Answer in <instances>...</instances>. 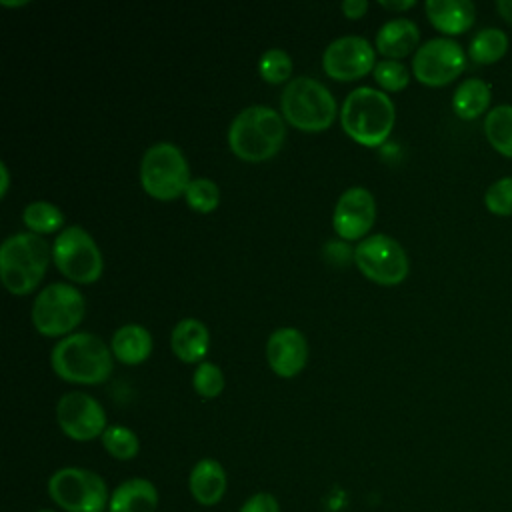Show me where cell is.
Returning a JSON list of instances; mask_svg holds the SVG:
<instances>
[{
  "mask_svg": "<svg viewBox=\"0 0 512 512\" xmlns=\"http://www.w3.org/2000/svg\"><path fill=\"white\" fill-rule=\"evenodd\" d=\"M286 140V120L266 104L242 108L228 126V144L232 152L246 162L272 158Z\"/></svg>",
  "mask_w": 512,
  "mask_h": 512,
  "instance_id": "cell-1",
  "label": "cell"
},
{
  "mask_svg": "<svg viewBox=\"0 0 512 512\" xmlns=\"http://www.w3.org/2000/svg\"><path fill=\"white\" fill-rule=\"evenodd\" d=\"M112 348L92 332H72L60 338L52 352V370L66 382L100 384L112 374Z\"/></svg>",
  "mask_w": 512,
  "mask_h": 512,
  "instance_id": "cell-2",
  "label": "cell"
},
{
  "mask_svg": "<svg viewBox=\"0 0 512 512\" xmlns=\"http://www.w3.org/2000/svg\"><path fill=\"white\" fill-rule=\"evenodd\" d=\"M396 108L392 98L374 86L352 88L340 106V124L344 132L364 146L382 144L392 132Z\"/></svg>",
  "mask_w": 512,
  "mask_h": 512,
  "instance_id": "cell-3",
  "label": "cell"
},
{
  "mask_svg": "<svg viewBox=\"0 0 512 512\" xmlns=\"http://www.w3.org/2000/svg\"><path fill=\"white\" fill-rule=\"evenodd\" d=\"M52 258V246L36 232H14L2 240L0 246V278L8 292H32Z\"/></svg>",
  "mask_w": 512,
  "mask_h": 512,
  "instance_id": "cell-4",
  "label": "cell"
},
{
  "mask_svg": "<svg viewBox=\"0 0 512 512\" xmlns=\"http://www.w3.org/2000/svg\"><path fill=\"white\" fill-rule=\"evenodd\" d=\"M280 110L298 130H326L336 118V98L326 84L312 76L290 78L280 96Z\"/></svg>",
  "mask_w": 512,
  "mask_h": 512,
  "instance_id": "cell-5",
  "label": "cell"
},
{
  "mask_svg": "<svg viewBox=\"0 0 512 512\" xmlns=\"http://www.w3.org/2000/svg\"><path fill=\"white\" fill-rule=\"evenodd\" d=\"M190 168L184 152L174 142L150 144L140 160V184L156 200H172L190 184Z\"/></svg>",
  "mask_w": 512,
  "mask_h": 512,
  "instance_id": "cell-6",
  "label": "cell"
},
{
  "mask_svg": "<svg viewBox=\"0 0 512 512\" xmlns=\"http://www.w3.org/2000/svg\"><path fill=\"white\" fill-rule=\"evenodd\" d=\"M48 496L64 512H108L104 478L88 468L64 466L48 478Z\"/></svg>",
  "mask_w": 512,
  "mask_h": 512,
  "instance_id": "cell-7",
  "label": "cell"
},
{
  "mask_svg": "<svg viewBox=\"0 0 512 512\" xmlns=\"http://www.w3.org/2000/svg\"><path fill=\"white\" fill-rule=\"evenodd\" d=\"M84 294L68 282L44 286L32 302V324L44 336H68L84 318Z\"/></svg>",
  "mask_w": 512,
  "mask_h": 512,
  "instance_id": "cell-8",
  "label": "cell"
},
{
  "mask_svg": "<svg viewBox=\"0 0 512 512\" xmlns=\"http://www.w3.org/2000/svg\"><path fill=\"white\" fill-rule=\"evenodd\" d=\"M52 260L58 270L80 284L100 278L104 260L92 234L80 224L64 226L52 242Z\"/></svg>",
  "mask_w": 512,
  "mask_h": 512,
  "instance_id": "cell-9",
  "label": "cell"
},
{
  "mask_svg": "<svg viewBox=\"0 0 512 512\" xmlns=\"http://www.w3.org/2000/svg\"><path fill=\"white\" fill-rule=\"evenodd\" d=\"M358 270L378 284H398L408 276L410 262L402 244L390 234H368L354 246Z\"/></svg>",
  "mask_w": 512,
  "mask_h": 512,
  "instance_id": "cell-10",
  "label": "cell"
},
{
  "mask_svg": "<svg viewBox=\"0 0 512 512\" xmlns=\"http://www.w3.org/2000/svg\"><path fill=\"white\" fill-rule=\"evenodd\" d=\"M466 68L462 46L448 38L436 36L420 44L412 56V72L426 86H444L456 80Z\"/></svg>",
  "mask_w": 512,
  "mask_h": 512,
  "instance_id": "cell-11",
  "label": "cell"
},
{
  "mask_svg": "<svg viewBox=\"0 0 512 512\" xmlns=\"http://www.w3.org/2000/svg\"><path fill=\"white\" fill-rule=\"evenodd\" d=\"M56 420L60 430L78 442L94 440L108 428L102 404L82 390H70L58 398Z\"/></svg>",
  "mask_w": 512,
  "mask_h": 512,
  "instance_id": "cell-12",
  "label": "cell"
},
{
  "mask_svg": "<svg viewBox=\"0 0 512 512\" xmlns=\"http://www.w3.org/2000/svg\"><path fill=\"white\" fill-rule=\"evenodd\" d=\"M376 64V48L366 36L342 34L328 42L322 52V68L340 82L368 74Z\"/></svg>",
  "mask_w": 512,
  "mask_h": 512,
  "instance_id": "cell-13",
  "label": "cell"
},
{
  "mask_svg": "<svg viewBox=\"0 0 512 512\" xmlns=\"http://www.w3.org/2000/svg\"><path fill=\"white\" fill-rule=\"evenodd\" d=\"M376 218V200L366 186L346 188L332 210V226L344 240H362Z\"/></svg>",
  "mask_w": 512,
  "mask_h": 512,
  "instance_id": "cell-14",
  "label": "cell"
},
{
  "mask_svg": "<svg viewBox=\"0 0 512 512\" xmlns=\"http://www.w3.org/2000/svg\"><path fill=\"white\" fill-rule=\"evenodd\" d=\"M266 360L278 376H296L308 360V342L304 332L294 326H280L272 330L266 340Z\"/></svg>",
  "mask_w": 512,
  "mask_h": 512,
  "instance_id": "cell-15",
  "label": "cell"
},
{
  "mask_svg": "<svg viewBox=\"0 0 512 512\" xmlns=\"http://www.w3.org/2000/svg\"><path fill=\"white\" fill-rule=\"evenodd\" d=\"M228 488L224 466L216 458H200L188 474V490L200 506H216Z\"/></svg>",
  "mask_w": 512,
  "mask_h": 512,
  "instance_id": "cell-16",
  "label": "cell"
},
{
  "mask_svg": "<svg viewBox=\"0 0 512 512\" xmlns=\"http://www.w3.org/2000/svg\"><path fill=\"white\" fill-rule=\"evenodd\" d=\"M418 40H420V30L418 24L410 18L404 16H396L386 20L374 38L376 50L384 56V58H402L406 54H410L414 48H418Z\"/></svg>",
  "mask_w": 512,
  "mask_h": 512,
  "instance_id": "cell-17",
  "label": "cell"
},
{
  "mask_svg": "<svg viewBox=\"0 0 512 512\" xmlns=\"http://www.w3.org/2000/svg\"><path fill=\"white\" fill-rule=\"evenodd\" d=\"M160 502L158 488L148 478H128L120 482L108 502V512H156Z\"/></svg>",
  "mask_w": 512,
  "mask_h": 512,
  "instance_id": "cell-18",
  "label": "cell"
},
{
  "mask_svg": "<svg viewBox=\"0 0 512 512\" xmlns=\"http://www.w3.org/2000/svg\"><path fill=\"white\" fill-rule=\"evenodd\" d=\"M424 10L432 26L448 36L466 32L476 16V8L470 0H426Z\"/></svg>",
  "mask_w": 512,
  "mask_h": 512,
  "instance_id": "cell-19",
  "label": "cell"
},
{
  "mask_svg": "<svg viewBox=\"0 0 512 512\" xmlns=\"http://www.w3.org/2000/svg\"><path fill=\"white\" fill-rule=\"evenodd\" d=\"M170 348L182 362H198L210 348L208 326L198 318H182L170 332Z\"/></svg>",
  "mask_w": 512,
  "mask_h": 512,
  "instance_id": "cell-20",
  "label": "cell"
},
{
  "mask_svg": "<svg viewBox=\"0 0 512 512\" xmlns=\"http://www.w3.org/2000/svg\"><path fill=\"white\" fill-rule=\"evenodd\" d=\"M112 354L124 364H140L152 352V336L148 328L136 322L122 324L114 330L110 340Z\"/></svg>",
  "mask_w": 512,
  "mask_h": 512,
  "instance_id": "cell-21",
  "label": "cell"
},
{
  "mask_svg": "<svg viewBox=\"0 0 512 512\" xmlns=\"http://www.w3.org/2000/svg\"><path fill=\"white\" fill-rule=\"evenodd\" d=\"M490 100H492L490 86L480 78H468L456 86L452 96V108L458 118L474 120L488 110Z\"/></svg>",
  "mask_w": 512,
  "mask_h": 512,
  "instance_id": "cell-22",
  "label": "cell"
},
{
  "mask_svg": "<svg viewBox=\"0 0 512 512\" xmlns=\"http://www.w3.org/2000/svg\"><path fill=\"white\" fill-rule=\"evenodd\" d=\"M484 134L490 146L506 156L512 158V106L502 104L488 112L484 120Z\"/></svg>",
  "mask_w": 512,
  "mask_h": 512,
  "instance_id": "cell-23",
  "label": "cell"
},
{
  "mask_svg": "<svg viewBox=\"0 0 512 512\" xmlns=\"http://www.w3.org/2000/svg\"><path fill=\"white\" fill-rule=\"evenodd\" d=\"M22 220L30 232L48 234L64 228V212L48 200H32L22 210Z\"/></svg>",
  "mask_w": 512,
  "mask_h": 512,
  "instance_id": "cell-24",
  "label": "cell"
},
{
  "mask_svg": "<svg viewBox=\"0 0 512 512\" xmlns=\"http://www.w3.org/2000/svg\"><path fill=\"white\" fill-rule=\"evenodd\" d=\"M508 52V36L500 28H484L472 40L468 56L476 64H494Z\"/></svg>",
  "mask_w": 512,
  "mask_h": 512,
  "instance_id": "cell-25",
  "label": "cell"
},
{
  "mask_svg": "<svg viewBox=\"0 0 512 512\" xmlns=\"http://www.w3.org/2000/svg\"><path fill=\"white\" fill-rule=\"evenodd\" d=\"M104 450L116 460H132L140 450L136 432L124 424H110L100 436Z\"/></svg>",
  "mask_w": 512,
  "mask_h": 512,
  "instance_id": "cell-26",
  "label": "cell"
},
{
  "mask_svg": "<svg viewBox=\"0 0 512 512\" xmlns=\"http://www.w3.org/2000/svg\"><path fill=\"white\" fill-rule=\"evenodd\" d=\"M186 204L196 212H212L220 202V188L212 178H192L184 190Z\"/></svg>",
  "mask_w": 512,
  "mask_h": 512,
  "instance_id": "cell-27",
  "label": "cell"
},
{
  "mask_svg": "<svg viewBox=\"0 0 512 512\" xmlns=\"http://www.w3.org/2000/svg\"><path fill=\"white\" fill-rule=\"evenodd\" d=\"M258 72L266 82H286L292 74V58L284 48H266L258 58Z\"/></svg>",
  "mask_w": 512,
  "mask_h": 512,
  "instance_id": "cell-28",
  "label": "cell"
},
{
  "mask_svg": "<svg viewBox=\"0 0 512 512\" xmlns=\"http://www.w3.org/2000/svg\"><path fill=\"white\" fill-rule=\"evenodd\" d=\"M192 386L202 398H216L224 390V374L220 366L210 360L198 362L192 372Z\"/></svg>",
  "mask_w": 512,
  "mask_h": 512,
  "instance_id": "cell-29",
  "label": "cell"
},
{
  "mask_svg": "<svg viewBox=\"0 0 512 512\" xmlns=\"http://www.w3.org/2000/svg\"><path fill=\"white\" fill-rule=\"evenodd\" d=\"M372 74H374L376 82L384 90H390V92L402 90L410 82V72H408L406 64H402L400 60H394V58L378 60L372 68Z\"/></svg>",
  "mask_w": 512,
  "mask_h": 512,
  "instance_id": "cell-30",
  "label": "cell"
},
{
  "mask_svg": "<svg viewBox=\"0 0 512 512\" xmlns=\"http://www.w3.org/2000/svg\"><path fill=\"white\" fill-rule=\"evenodd\" d=\"M484 206L496 216H512V176L500 178L486 188Z\"/></svg>",
  "mask_w": 512,
  "mask_h": 512,
  "instance_id": "cell-31",
  "label": "cell"
},
{
  "mask_svg": "<svg viewBox=\"0 0 512 512\" xmlns=\"http://www.w3.org/2000/svg\"><path fill=\"white\" fill-rule=\"evenodd\" d=\"M238 512H280V504L270 492H256L244 500Z\"/></svg>",
  "mask_w": 512,
  "mask_h": 512,
  "instance_id": "cell-32",
  "label": "cell"
},
{
  "mask_svg": "<svg viewBox=\"0 0 512 512\" xmlns=\"http://www.w3.org/2000/svg\"><path fill=\"white\" fill-rule=\"evenodd\" d=\"M340 8L348 18H360L368 10V2L366 0H344L340 4Z\"/></svg>",
  "mask_w": 512,
  "mask_h": 512,
  "instance_id": "cell-33",
  "label": "cell"
},
{
  "mask_svg": "<svg viewBox=\"0 0 512 512\" xmlns=\"http://www.w3.org/2000/svg\"><path fill=\"white\" fill-rule=\"evenodd\" d=\"M378 4L386 10H408L412 8L416 2L414 0H378Z\"/></svg>",
  "mask_w": 512,
  "mask_h": 512,
  "instance_id": "cell-34",
  "label": "cell"
},
{
  "mask_svg": "<svg viewBox=\"0 0 512 512\" xmlns=\"http://www.w3.org/2000/svg\"><path fill=\"white\" fill-rule=\"evenodd\" d=\"M496 8H498V14L512 26V0H498Z\"/></svg>",
  "mask_w": 512,
  "mask_h": 512,
  "instance_id": "cell-35",
  "label": "cell"
},
{
  "mask_svg": "<svg viewBox=\"0 0 512 512\" xmlns=\"http://www.w3.org/2000/svg\"><path fill=\"white\" fill-rule=\"evenodd\" d=\"M8 184H10V174H8V166L2 160L0 162V196H4L8 192Z\"/></svg>",
  "mask_w": 512,
  "mask_h": 512,
  "instance_id": "cell-36",
  "label": "cell"
},
{
  "mask_svg": "<svg viewBox=\"0 0 512 512\" xmlns=\"http://www.w3.org/2000/svg\"><path fill=\"white\" fill-rule=\"evenodd\" d=\"M4 6H22V4H28L26 0H16V2H12V0H0Z\"/></svg>",
  "mask_w": 512,
  "mask_h": 512,
  "instance_id": "cell-37",
  "label": "cell"
},
{
  "mask_svg": "<svg viewBox=\"0 0 512 512\" xmlns=\"http://www.w3.org/2000/svg\"><path fill=\"white\" fill-rule=\"evenodd\" d=\"M36 512H58V510H52V508H40V510H36Z\"/></svg>",
  "mask_w": 512,
  "mask_h": 512,
  "instance_id": "cell-38",
  "label": "cell"
}]
</instances>
